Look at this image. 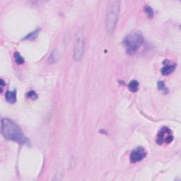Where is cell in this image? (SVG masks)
Listing matches in <instances>:
<instances>
[{"label":"cell","instance_id":"cell-15","mask_svg":"<svg viewBox=\"0 0 181 181\" xmlns=\"http://www.w3.org/2000/svg\"><path fill=\"white\" fill-rule=\"evenodd\" d=\"M158 89L164 93H168V89L166 88V86H165V84L163 81H159L158 83Z\"/></svg>","mask_w":181,"mask_h":181},{"label":"cell","instance_id":"cell-11","mask_svg":"<svg viewBox=\"0 0 181 181\" xmlns=\"http://www.w3.org/2000/svg\"><path fill=\"white\" fill-rule=\"evenodd\" d=\"M14 59H15V62L17 65H23L24 63V59L21 55L19 52H16L14 53Z\"/></svg>","mask_w":181,"mask_h":181},{"label":"cell","instance_id":"cell-5","mask_svg":"<svg viewBox=\"0 0 181 181\" xmlns=\"http://www.w3.org/2000/svg\"><path fill=\"white\" fill-rule=\"evenodd\" d=\"M173 139V134L170 128L163 127L157 134L156 143L159 145L164 144H170Z\"/></svg>","mask_w":181,"mask_h":181},{"label":"cell","instance_id":"cell-12","mask_svg":"<svg viewBox=\"0 0 181 181\" xmlns=\"http://www.w3.org/2000/svg\"><path fill=\"white\" fill-rule=\"evenodd\" d=\"M144 10L145 11L146 14H147L149 19H152V18L153 17V10L152 7H150V6L148 5H146L144 6Z\"/></svg>","mask_w":181,"mask_h":181},{"label":"cell","instance_id":"cell-7","mask_svg":"<svg viewBox=\"0 0 181 181\" xmlns=\"http://www.w3.org/2000/svg\"><path fill=\"white\" fill-rule=\"evenodd\" d=\"M6 100L9 104H15L17 100V91L13 90L12 91H8L6 93Z\"/></svg>","mask_w":181,"mask_h":181},{"label":"cell","instance_id":"cell-8","mask_svg":"<svg viewBox=\"0 0 181 181\" xmlns=\"http://www.w3.org/2000/svg\"><path fill=\"white\" fill-rule=\"evenodd\" d=\"M175 70V65H166L162 68L161 73L163 75H168L171 74L172 72H174V70Z\"/></svg>","mask_w":181,"mask_h":181},{"label":"cell","instance_id":"cell-6","mask_svg":"<svg viewBox=\"0 0 181 181\" xmlns=\"http://www.w3.org/2000/svg\"><path fill=\"white\" fill-rule=\"evenodd\" d=\"M146 156V152L145 149L141 146H138L135 149L132 151L130 154V161L132 163L139 162L144 159Z\"/></svg>","mask_w":181,"mask_h":181},{"label":"cell","instance_id":"cell-1","mask_svg":"<svg viewBox=\"0 0 181 181\" xmlns=\"http://www.w3.org/2000/svg\"><path fill=\"white\" fill-rule=\"evenodd\" d=\"M1 132L4 138L15 141L20 144H28V139L26 138L21 128L9 119L4 118L2 120Z\"/></svg>","mask_w":181,"mask_h":181},{"label":"cell","instance_id":"cell-2","mask_svg":"<svg viewBox=\"0 0 181 181\" xmlns=\"http://www.w3.org/2000/svg\"><path fill=\"white\" fill-rule=\"evenodd\" d=\"M120 9V1H110L105 15V30L107 33L111 34L116 28Z\"/></svg>","mask_w":181,"mask_h":181},{"label":"cell","instance_id":"cell-14","mask_svg":"<svg viewBox=\"0 0 181 181\" xmlns=\"http://www.w3.org/2000/svg\"><path fill=\"white\" fill-rule=\"evenodd\" d=\"M27 97L31 98L32 100H36L38 98V94L36 93V91L31 90L27 93Z\"/></svg>","mask_w":181,"mask_h":181},{"label":"cell","instance_id":"cell-3","mask_svg":"<svg viewBox=\"0 0 181 181\" xmlns=\"http://www.w3.org/2000/svg\"><path fill=\"white\" fill-rule=\"evenodd\" d=\"M144 43V38L140 33L132 32L126 36L123 40V44L125 47L128 55H133L137 52Z\"/></svg>","mask_w":181,"mask_h":181},{"label":"cell","instance_id":"cell-13","mask_svg":"<svg viewBox=\"0 0 181 181\" xmlns=\"http://www.w3.org/2000/svg\"><path fill=\"white\" fill-rule=\"evenodd\" d=\"M38 31H39V29L36 30V31L32 32V33H29L28 35H27L26 36V38H25L24 39H25V40H34V39H36V38L37 37Z\"/></svg>","mask_w":181,"mask_h":181},{"label":"cell","instance_id":"cell-10","mask_svg":"<svg viewBox=\"0 0 181 181\" xmlns=\"http://www.w3.org/2000/svg\"><path fill=\"white\" fill-rule=\"evenodd\" d=\"M139 84L138 81H136V80H132V81L128 84V88H129V90L131 91V92H137L139 89Z\"/></svg>","mask_w":181,"mask_h":181},{"label":"cell","instance_id":"cell-4","mask_svg":"<svg viewBox=\"0 0 181 181\" xmlns=\"http://www.w3.org/2000/svg\"><path fill=\"white\" fill-rule=\"evenodd\" d=\"M84 28H80L78 30L75 36L74 47H73V59L76 62L81 59L84 52Z\"/></svg>","mask_w":181,"mask_h":181},{"label":"cell","instance_id":"cell-9","mask_svg":"<svg viewBox=\"0 0 181 181\" xmlns=\"http://www.w3.org/2000/svg\"><path fill=\"white\" fill-rule=\"evenodd\" d=\"M59 55L58 53V52L56 51V50H54L53 52L50 54V55L48 58V62L50 64H53V63H56L57 61L59 60Z\"/></svg>","mask_w":181,"mask_h":181}]
</instances>
